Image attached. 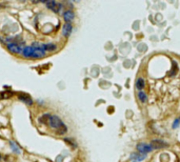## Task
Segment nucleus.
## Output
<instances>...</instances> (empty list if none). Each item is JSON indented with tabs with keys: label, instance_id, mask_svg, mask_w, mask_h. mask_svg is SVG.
<instances>
[{
	"label": "nucleus",
	"instance_id": "f257e3e1",
	"mask_svg": "<svg viewBox=\"0 0 180 162\" xmlns=\"http://www.w3.org/2000/svg\"><path fill=\"white\" fill-rule=\"evenodd\" d=\"M21 54L26 58H41L45 55V52L34 49L33 46H25V47H23Z\"/></svg>",
	"mask_w": 180,
	"mask_h": 162
},
{
	"label": "nucleus",
	"instance_id": "f03ea898",
	"mask_svg": "<svg viewBox=\"0 0 180 162\" xmlns=\"http://www.w3.org/2000/svg\"><path fill=\"white\" fill-rule=\"evenodd\" d=\"M6 46H8V49L12 53H14V54L22 53V49H23V47L21 46V44L18 43V42H9V43L6 44Z\"/></svg>",
	"mask_w": 180,
	"mask_h": 162
},
{
	"label": "nucleus",
	"instance_id": "7ed1b4c3",
	"mask_svg": "<svg viewBox=\"0 0 180 162\" xmlns=\"http://www.w3.org/2000/svg\"><path fill=\"white\" fill-rule=\"evenodd\" d=\"M49 125L52 127H54V128H60L62 125H64L63 124V122L61 121V119L59 118L58 116H52L51 117V119H49Z\"/></svg>",
	"mask_w": 180,
	"mask_h": 162
},
{
	"label": "nucleus",
	"instance_id": "20e7f679",
	"mask_svg": "<svg viewBox=\"0 0 180 162\" xmlns=\"http://www.w3.org/2000/svg\"><path fill=\"white\" fill-rule=\"evenodd\" d=\"M137 150L141 154H148L150 152H152L153 148L151 146V144H146V143H138L137 144Z\"/></svg>",
	"mask_w": 180,
	"mask_h": 162
},
{
	"label": "nucleus",
	"instance_id": "39448f33",
	"mask_svg": "<svg viewBox=\"0 0 180 162\" xmlns=\"http://www.w3.org/2000/svg\"><path fill=\"white\" fill-rule=\"evenodd\" d=\"M47 8H49V9H51L52 11L55 12V13H59V12H60L61 4H60V3H57L56 1H54V0L47 1Z\"/></svg>",
	"mask_w": 180,
	"mask_h": 162
},
{
	"label": "nucleus",
	"instance_id": "423d86ee",
	"mask_svg": "<svg viewBox=\"0 0 180 162\" xmlns=\"http://www.w3.org/2000/svg\"><path fill=\"white\" fill-rule=\"evenodd\" d=\"M151 146L153 148H162L168 146V143L162 141V140H158V139H156V140H153V141L151 142Z\"/></svg>",
	"mask_w": 180,
	"mask_h": 162
},
{
	"label": "nucleus",
	"instance_id": "0eeeda50",
	"mask_svg": "<svg viewBox=\"0 0 180 162\" xmlns=\"http://www.w3.org/2000/svg\"><path fill=\"white\" fill-rule=\"evenodd\" d=\"M72 31H73V26L70 22H67L63 25V27H62V34H63L64 37H69L71 35V33H72Z\"/></svg>",
	"mask_w": 180,
	"mask_h": 162
},
{
	"label": "nucleus",
	"instance_id": "6e6552de",
	"mask_svg": "<svg viewBox=\"0 0 180 162\" xmlns=\"http://www.w3.org/2000/svg\"><path fill=\"white\" fill-rule=\"evenodd\" d=\"M145 157H146V155H145V154L134 153V154H132L131 160H132V161H133V162H140V161H142V160L144 159Z\"/></svg>",
	"mask_w": 180,
	"mask_h": 162
},
{
	"label": "nucleus",
	"instance_id": "1a4fd4ad",
	"mask_svg": "<svg viewBox=\"0 0 180 162\" xmlns=\"http://www.w3.org/2000/svg\"><path fill=\"white\" fill-rule=\"evenodd\" d=\"M74 17H75V14H74V12L71 11V10H67V11H65L63 13V18L67 22L72 21L73 19H74Z\"/></svg>",
	"mask_w": 180,
	"mask_h": 162
},
{
	"label": "nucleus",
	"instance_id": "9d476101",
	"mask_svg": "<svg viewBox=\"0 0 180 162\" xmlns=\"http://www.w3.org/2000/svg\"><path fill=\"white\" fill-rule=\"evenodd\" d=\"M18 97H19V99H20L21 101H23L24 103L29 104V105H32V104H33L32 98H31L29 95H26V94H20V95L18 96Z\"/></svg>",
	"mask_w": 180,
	"mask_h": 162
},
{
	"label": "nucleus",
	"instance_id": "9b49d317",
	"mask_svg": "<svg viewBox=\"0 0 180 162\" xmlns=\"http://www.w3.org/2000/svg\"><path fill=\"white\" fill-rule=\"evenodd\" d=\"M136 87L137 90H142L144 87V80L142 78H138L136 81Z\"/></svg>",
	"mask_w": 180,
	"mask_h": 162
},
{
	"label": "nucleus",
	"instance_id": "f8f14e48",
	"mask_svg": "<svg viewBox=\"0 0 180 162\" xmlns=\"http://www.w3.org/2000/svg\"><path fill=\"white\" fill-rule=\"evenodd\" d=\"M10 144H11V148H12V150H13L14 153H16V154H20L21 153V150H20V148H18L17 143H15L14 141H11L10 142Z\"/></svg>",
	"mask_w": 180,
	"mask_h": 162
},
{
	"label": "nucleus",
	"instance_id": "ddd939ff",
	"mask_svg": "<svg viewBox=\"0 0 180 162\" xmlns=\"http://www.w3.org/2000/svg\"><path fill=\"white\" fill-rule=\"evenodd\" d=\"M51 117H52V116H49V114H45V115H43L42 117L39 118V121H40L41 123H47V122H49Z\"/></svg>",
	"mask_w": 180,
	"mask_h": 162
},
{
	"label": "nucleus",
	"instance_id": "4468645a",
	"mask_svg": "<svg viewBox=\"0 0 180 162\" xmlns=\"http://www.w3.org/2000/svg\"><path fill=\"white\" fill-rule=\"evenodd\" d=\"M138 98L140 99V101L141 102H146V99H148V97H146V94H144L143 92H140L139 94H138Z\"/></svg>",
	"mask_w": 180,
	"mask_h": 162
},
{
	"label": "nucleus",
	"instance_id": "2eb2a0df",
	"mask_svg": "<svg viewBox=\"0 0 180 162\" xmlns=\"http://www.w3.org/2000/svg\"><path fill=\"white\" fill-rule=\"evenodd\" d=\"M56 49V45L53 43H49V44H44V51H54Z\"/></svg>",
	"mask_w": 180,
	"mask_h": 162
},
{
	"label": "nucleus",
	"instance_id": "dca6fc26",
	"mask_svg": "<svg viewBox=\"0 0 180 162\" xmlns=\"http://www.w3.org/2000/svg\"><path fill=\"white\" fill-rule=\"evenodd\" d=\"M12 94H13L12 92H3L2 94H1V97H2V98H9V97L12 96Z\"/></svg>",
	"mask_w": 180,
	"mask_h": 162
},
{
	"label": "nucleus",
	"instance_id": "f3484780",
	"mask_svg": "<svg viewBox=\"0 0 180 162\" xmlns=\"http://www.w3.org/2000/svg\"><path fill=\"white\" fill-rule=\"evenodd\" d=\"M178 122H179V119H177L176 121H175V123H174V127H176L178 125Z\"/></svg>",
	"mask_w": 180,
	"mask_h": 162
},
{
	"label": "nucleus",
	"instance_id": "a211bd4d",
	"mask_svg": "<svg viewBox=\"0 0 180 162\" xmlns=\"http://www.w3.org/2000/svg\"><path fill=\"white\" fill-rule=\"evenodd\" d=\"M1 158H2V157H1V154H0V161H1Z\"/></svg>",
	"mask_w": 180,
	"mask_h": 162
}]
</instances>
